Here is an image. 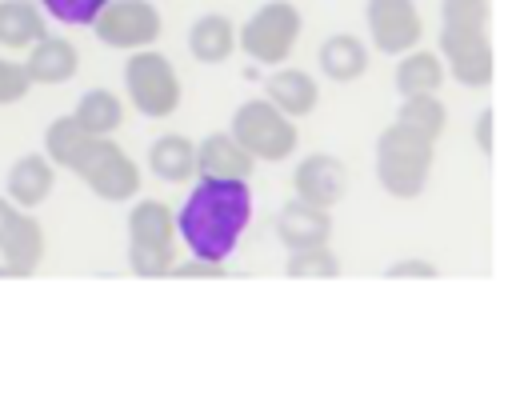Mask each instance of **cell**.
<instances>
[{
	"mask_svg": "<svg viewBox=\"0 0 512 400\" xmlns=\"http://www.w3.org/2000/svg\"><path fill=\"white\" fill-rule=\"evenodd\" d=\"M252 220V188L248 180L196 176L192 192L176 212L180 244L204 260H228Z\"/></svg>",
	"mask_w": 512,
	"mask_h": 400,
	"instance_id": "6da1fadb",
	"label": "cell"
},
{
	"mask_svg": "<svg viewBox=\"0 0 512 400\" xmlns=\"http://www.w3.org/2000/svg\"><path fill=\"white\" fill-rule=\"evenodd\" d=\"M492 4L488 0H440V56L456 84L488 88L496 72L492 56Z\"/></svg>",
	"mask_w": 512,
	"mask_h": 400,
	"instance_id": "7a4b0ae2",
	"label": "cell"
},
{
	"mask_svg": "<svg viewBox=\"0 0 512 400\" xmlns=\"http://www.w3.org/2000/svg\"><path fill=\"white\" fill-rule=\"evenodd\" d=\"M432 160H436V140L404 120L388 124L376 140V180L396 200H416L424 192Z\"/></svg>",
	"mask_w": 512,
	"mask_h": 400,
	"instance_id": "3957f363",
	"label": "cell"
},
{
	"mask_svg": "<svg viewBox=\"0 0 512 400\" xmlns=\"http://www.w3.org/2000/svg\"><path fill=\"white\" fill-rule=\"evenodd\" d=\"M176 212L164 200H136L128 212V268L144 280L172 276L176 268Z\"/></svg>",
	"mask_w": 512,
	"mask_h": 400,
	"instance_id": "277c9868",
	"label": "cell"
},
{
	"mask_svg": "<svg viewBox=\"0 0 512 400\" xmlns=\"http://www.w3.org/2000/svg\"><path fill=\"white\" fill-rule=\"evenodd\" d=\"M124 92L128 104L148 120H164L180 108V76L164 52L136 48L124 64Z\"/></svg>",
	"mask_w": 512,
	"mask_h": 400,
	"instance_id": "5b68a950",
	"label": "cell"
},
{
	"mask_svg": "<svg viewBox=\"0 0 512 400\" xmlns=\"http://www.w3.org/2000/svg\"><path fill=\"white\" fill-rule=\"evenodd\" d=\"M228 132H232L256 160H268V164L288 160L292 148H296V140H300V136H296V120H292L288 112H280L268 96L244 100V104L236 108Z\"/></svg>",
	"mask_w": 512,
	"mask_h": 400,
	"instance_id": "8992f818",
	"label": "cell"
},
{
	"mask_svg": "<svg viewBox=\"0 0 512 400\" xmlns=\"http://www.w3.org/2000/svg\"><path fill=\"white\" fill-rule=\"evenodd\" d=\"M300 12H296V4H288V0H268V4H260L248 20H244V28H240V48L256 60V64H280V60H288V52L296 48V40H300Z\"/></svg>",
	"mask_w": 512,
	"mask_h": 400,
	"instance_id": "52a82bcc",
	"label": "cell"
},
{
	"mask_svg": "<svg viewBox=\"0 0 512 400\" xmlns=\"http://www.w3.org/2000/svg\"><path fill=\"white\" fill-rule=\"evenodd\" d=\"M92 32L108 48L136 52V48H152L160 40L164 20L152 0H108L100 8V16L92 20Z\"/></svg>",
	"mask_w": 512,
	"mask_h": 400,
	"instance_id": "ba28073f",
	"label": "cell"
},
{
	"mask_svg": "<svg viewBox=\"0 0 512 400\" xmlns=\"http://www.w3.org/2000/svg\"><path fill=\"white\" fill-rule=\"evenodd\" d=\"M76 176L88 184L92 196H100L108 204H124V200H132L140 192V164L112 136H100L92 144V152L84 156Z\"/></svg>",
	"mask_w": 512,
	"mask_h": 400,
	"instance_id": "9c48e42d",
	"label": "cell"
},
{
	"mask_svg": "<svg viewBox=\"0 0 512 400\" xmlns=\"http://www.w3.org/2000/svg\"><path fill=\"white\" fill-rule=\"evenodd\" d=\"M44 260V228L32 208L0 196V276H32Z\"/></svg>",
	"mask_w": 512,
	"mask_h": 400,
	"instance_id": "30bf717a",
	"label": "cell"
},
{
	"mask_svg": "<svg viewBox=\"0 0 512 400\" xmlns=\"http://www.w3.org/2000/svg\"><path fill=\"white\" fill-rule=\"evenodd\" d=\"M364 20H368V36H372L376 52H384V56L412 52L420 44V32H424L412 0H368Z\"/></svg>",
	"mask_w": 512,
	"mask_h": 400,
	"instance_id": "8fae6325",
	"label": "cell"
},
{
	"mask_svg": "<svg viewBox=\"0 0 512 400\" xmlns=\"http://www.w3.org/2000/svg\"><path fill=\"white\" fill-rule=\"evenodd\" d=\"M292 188H296L300 200H308V204H316V208H332V204L344 196V188H348V172H344V164H340L336 156L312 152V156H304V160L296 164Z\"/></svg>",
	"mask_w": 512,
	"mask_h": 400,
	"instance_id": "7c38bea8",
	"label": "cell"
},
{
	"mask_svg": "<svg viewBox=\"0 0 512 400\" xmlns=\"http://www.w3.org/2000/svg\"><path fill=\"white\" fill-rule=\"evenodd\" d=\"M56 164L48 160V152H28V156H20L12 168H8V176H4V196L8 200H16L20 208H40L48 196H52V188H56Z\"/></svg>",
	"mask_w": 512,
	"mask_h": 400,
	"instance_id": "4fadbf2b",
	"label": "cell"
},
{
	"mask_svg": "<svg viewBox=\"0 0 512 400\" xmlns=\"http://www.w3.org/2000/svg\"><path fill=\"white\" fill-rule=\"evenodd\" d=\"M276 236H280V244H284L288 252L328 244V236H332V216H328V208H316V204H308V200L296 196V200H288V204L280 208V216H276Z\"/></svg>",
	"mask_w": 512,
	"mask_h": 400,
	"instance_id": "5bb4252c",
	"label": "cell"
},
{
	"mask_svg": "<svg viewBox=\"0 0 512 400\" xmlns=\"http://www.w3.org/2000/svg\"><path fill=\"white\" fill-rule=\"evenodd\" d=\"M256 168V156L232 136V132H208L196 144V172L200 176H224V180H248Z\"/></svg>",
	"mask_w": 512,
	"mask_h": 400,
	"instance_id": "9a60e30c",
	"label": "cell"
},
{
	"mask_svg": "<svg viewBox=\"0 0 512 400\" xmlns=\"http://www.w3.org/2000/svg\"><path fill=\"white\" fill-rule=\"evenodd\" d=\"M24 68L32 76V84H64L76 76L80 68V52L68 36H40L28 52H24Z\"/></svg>",
	"mask_w": 512,
	"mask_h": 400,
	"instance_id": "2e32d148",
	"label": "cell"
},
{
	"mask_svg": "<svg viewBox=\"0 0 512 400\" xmlns=\"http://www.w3.org/2000/svg\"><path fill=\"white\" fill-rule=\"evenodd\" d=\"M48 12L32 0H0V48L28 52L40 36H48Z\"/></svg>",
	"mask_w": 512,
	"mask_h": 400,
	"instance_id": "e0dca14e",
	"label": "cell"
},
{
	"mask_svg": "<svg viewBox=\"0 0 512 400\" xmlns=\"http://www.w3.org/2000/svg\"><path fill=\"white\" fill-rule=\"evenodd\" d=\"M96 140H100V136L88 132L76 116H60V120H52V124L44 128V152H48V160H52L56 168H64V172H76V168L84 164V156L92 152Z\"/></svg>",
	"mask_w": 512,
	"mask_h": 400,
	"instance_id": "ac0fdd59",
	"label": "cell"
},
{
	"mask_svg": "<svg viewBox=\"0 0 512 400\" xmlns=\"http://www.w3.org/2000/svg\"><path fill=\"white\" fill-rule=\"evenodd\" d=\"M148 168L156 180L164 184H188L196 172V144L180 132H168V136H156L152 148H148Z\"/></svg>",
	"mask_w": 512,
	"mask_h": 400,
	"instance_id": "d6986e66",
	"label": "cell"
},
{
	"mask_svg": "<svg viewBox=\"0 0 512 400\" xmlns=\"http://www.w3.org/2000/svg\"><path fill=\"white\" fill-rule=\"evenodd\" d=\"M236 44H240V32H236L232 20L220 16V12H204V16L192 20V28H188V52H192L200 64H224Z\"/></svg>",
	"mask_w": 512,
	"mask_h": 400,
	"instance_id": "ffe728a7",
	"label": "cell"
},
{
	"mask_svg": "<svg viewBox=\"0 0 512 400\" xmlns=\"http://www.w3.org/2000/svg\"><path fill=\"white\" fill-rule=\"evenodd\" d=\"M316 60H320V72H324L328 80H336V84H348V80H356V76L368 72V48H364V40H356L352 32L328 36V40L316 48Z\"/></svg>",
	"mask_w": 512,
	"mask_h": 400,
	"instance_id": "44dd1931",
	"label": "cell"
},
{
	"mask_svg": "<svg viewBox=\"0 0 512 400\" xmlns=\"http://www.w3.org/2000/svg\"><path fill=\"white\" fill-rule=\"evenodd\" d=\"M268 100H272L280 112H288V116L296 120V116H308V112L316 108L320 88H316V80H312L308 72H300V68H280V72L268 76Z\"/></svg>",
	"mask_w": 512,
	"mask_h": 400,
	"instance_id": "7402d4cb",
	"label": "cell"
},
{
	"mask_svg": "<svg viewBox=\"0 0 512 400\" xmlns=\"http://www.w3.org/2000/svg\"><path fill=\"white\" fill-rule=\"evenodd\" d=\"M444 84V56L440 52H404L396 64V88L400 96H416V92H436Z\"/></svg>",
	"mask_w": 512,
	"mask_h": 400,
	"instance_id": "603a6c76",
	"label": "cell"
},
{
	"mask_svg": "<svg viewBox=\"0 0 512 400\" xmlns=\"http://www.w3.org/2000/svg\"><path fill=\"white\" fill-rule=\"evenodd\" d=\"M72 116H76L88 132L112 136V132L124 124V100H120L116 92H108V88H88V92L76 100Z\"/></svg>",
	"mask_w": 512,
	"mask_h": 400,
	"instance_id": "cb8c5ba5",
	"label": "cell"
},
{
	"mask_svg": "<svg viewBox=\"0 0 512 400\" xmlns=\"http://www.w3.org/2000/svg\"><path fill=\"white\" fill-rule=\"evenodd\" d=\"M396 120H404V124L420 128V132H424V136H432V140H440V132L448 128V112H444V104H440V96H436V92L404 96V104H400Z\"/></svg>",
	"mask_w": 512,
	"mask_h": 400,
	"instance_id": "d4e9b609",
	"label": "cell"
},
{
	"mask_svg": "<svg viewBox=\"0 0 512 400\" xmlns=\"http://www.w3.org/2000/svg\"><path fill=\"white\" fill-rule=\"evenodd\" d=\"M284 272L296 276V280H332V276H340V260H336V252H332L328 244L296 248V252L288 256Z\"/></svg>",
	"mask_w": 512,
	"mask_h": 400,
	"instance_id": "484cf974",
	"label": "cell"
},
{
	"mask_svg": "<svg viewBox=\"0 0 512 400\" xmlns=\"http://www.w3.org/2000/svg\"><path fill=\"white\" fill-rule=\"evenodd\" d=\"M104 4H108V0H40V8H44L52 20L68 24V28H92V20L100 16Z\"/></svg>",
	"mask_w": 512,
	"mask_h": 400,
	"instance_id": "4316f807",
	"label": "cell"
},
{
	"mask_svg": "<svg viewBox=\"0 0 512 400\" xmlns=\"http://www.w3.org/2000/svg\"><path fill=\"white\" fill-rule=\"evenodd\" d=\"M28 92H32V76H28L24 60H8V56H0V108L24 100Z\"/></svg>",
	"mask_w": 512,
	"mask_h": 400,
	"instance_id": "83f0119b",
	"label": "cell"
},
{
	"mask_svg": "<svg viewBox=\"0 0 512 400\" xmlns=\"http://www.w3.org/2000/svg\"><path fill=\"white\" fill-rule=\"evenodd\" d=\"M172 276H180V280H212V276H228V272H224V264H220V260L188 256L184 264H176V268H172Z\"/></svg>",
	"mask_w": 512,
	"mask_h": 400,
	"instance_id": "f1b7e54d",
	"label": "cell"
},
{
	"mask_svg": "<svg viewBox=\"0 0 512 400\" xmlns=\"http://www.w3.org/2000/svg\"><path fill=\"white\" fill-rule=\"evenodd\" d=\"M384 276H392V280H408V276H416V280H436V276H440V268H436L432 260H416V256H408V260L388 264V268H384Z\"/></svg>",
	"mask_w": 512,
	"mask_h": 400,
	"instance_id": "f546056e",
	"label": "cell"
},
{
	"mask_svg": "<svg viewBox=\"0 0 512 400\" xmlns=\"http://www.w3.org/2000/svg\"><path fill=\"white\" fill-rule=\"evenodd\" d=\"M492 116H496V112H492V108H484V112H480V120H476V144H480V152H484V156H492Z\"/></svg>",
	"mask_w": 512,
	"mask_h": 400,
	"instance_id": "4dcf8cb0",
	"label": "cell"
}]
</instances>
